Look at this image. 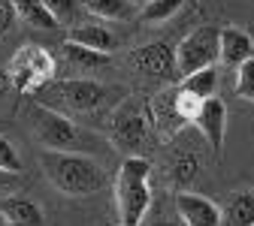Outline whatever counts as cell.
<instances>
[{
  "label": "cell",
  "mask_w": 254,
  "mask_h": 226,
  "mask_svg": "<svg viewBox=\"0 0 254 226\" xmlns=\"http://www.w3.org/2000/svg\"><path fill=\"white\" fill-rule=\"evenodd\" d=\"M176 57H179L182 79L190 76V73H197V70L215 67V63L221 60V27H215V24L194 27L176 45Z\"/></svg>",
  "instance_id": "7"
},
{
  "label": "cell",
  "mask_w": 254,
  "mask_h": 226,
  "mask_svg": "<svg viewBox=\"0 0 254 226\" xmlns=\"http://www.w3.org/2000/svg\"><path fill=\"white\" fill-rule=\"evenodd\" d=\"M43 6L55 15L58 24H79L82 15V0H43Z\"/></svg>",
  "instance_id": "22"
},
{
  "label": "cell",
  "mask_w": 254,
  "mask_h": 226,
  "mask_svg": "<svg viewBox=\"0 0 254 226\" xmlns=\"http://www.w3.org/2000/svg\"><path fill=\"white\" fill-rule=\"evenodd\" d=\"M34 96L49 109L64 112L76 121L82 118L91 127V121H109V115L127 100V88L100 85L94 79H52Z\"/></svg>",
  "instance_id": "1"
},
{
  "label": "cell",
  "mask_w": 254,
  "mask_h": 226,
  "mask_svg": "<svg viewBox=\"0 0 254 226\" xmlns=\"http://www.w3.org/2000/svg\"><path fill=\"white\" fill-rule=\"evenodd\" d=\"M9 90H15V88H12V82H9V73H6V70H0V100H3Z\"/></svg>",
  "instance_id": "28"
},
{
  "label": "cell",
  "mask_w": 254,
  "mask_h": 226,
  "mask_svg": "<svg viewBox=\"0 0 254 226\" xmlns=\"http://www.w3.org/2000/svg\"><path fill=\"white\" fill-rule=\"evenodd\" d=\"M67 40H73L79 45H88V48H97V51H106V54H112L115 45H118V37L112 34L109 27L97 24V21H79V24H73Z\"/></svg>",
  "instance_id": "14"
},
{
  "label": "cell",
  "mask_w": 254,
  "mask_h": 226,
  "mask_svg": "<svg viewBox=\"0 0 254 226\" xmlns=\"http://www.w3.org/2000/svg\"><path fill=\"white\" fill-rule=\"evenodd\" d=\"M64 60H67V67H70L73 73H94V70L109 67V54H106V51L79 45V43H73V40L64 43Z\"/></svg>",
  "instance_id": "15"
},
{
  "label": "cell",
  "mask_w": 254,
  "mask_h": 226,
  "mask_svg": "<svg viewBox=\"0 0 254 226\" xmlns=\"http://www.w3.org/2000/svg\"><path fill=\"white\" fill-rule=\"evenodd\" d=\"M194 178H197V157L188 154V151L176 154V157L170 160V181H173L176 187H188Z\"/></svg>",
  "instance_id": "21"
},
{
  "label": "cell",
  "mask_w": 254,
  "mask_h": 226,
  "mask_svg": "<svg viewBox=\"0 0 254 226\" xmlns=\"http://www.w3.org/2000/svg\"><path fill=\"white\" fill-rule=\"evenodd\" d=\"M236 93L242 100L254 103V57L245 60L242 67H236Z\"/></svg>",
  "instance_id": "25"
},
{
  "label": "cell",
  "mask_w": 254,
  "mask_h": 226,
  "mask_svg": "<svg viewBox=\"0 0 254 226\" xmlns=\"http://www.w3.org/2000/svg\"><path fill=\"white\" fill-rule=\"evenodd\" d=\"M6 73H9V82L18 93H37L52 79H58V60L52 57L49 48L24 43L12 51V57L6 63Z\"/></svg>",
  "instance_id": "5"
},
{
  "label": "cell",
  "mask_w": 254,
  "mask_h": 226,
  "mask_svg": "<svg viewBox=\"0 0 254 226\" xmlns=\"http://www.w3.org/2000/svg\"><path fill=\"white\" fill-rule=\"evenodd\" d=\"M82 6L100 21H130L139 9L133 0H82Z\"/></svg>",
  "instance_id": "16"
},
{
  "label": "cell",
  "mask_w": 254,
  "mask_h": 226,
  "mask_svg": "<svg viewBox=\"0 0 254 226\" xmlns=\"http://www.w3.org/2000/svg\"><path fill=\"white\" fill-rule=\"evenodd\" d=\"M109 139L115 148L127 151V157H139V148L151 142L154 121L148 106H139L133 100H124L112 115H109Z\"/></svg>",
  "instance_id": "6"
},
{
  "label": "cell",
  "mask_w": 254,
  "mask_h": 226,
  "mask_svg": "<svg viewBox=\"0 0 254 226\" xmlns=\"http://www.w3.org/2000/svg\"><path fill=\"white\" fill-rule=\"evenodd\" d=\"M0 226H6V223H3V217H0Z\"/></svg>",
  "instance_id": "30"
},
{
  "label": "cell",
  "mask_w": 254,
  "mask_h": 226,
  "mask_svg": "<svg viewBox=\"0 0 254 226\" xmlns=\"http://www.w3.org/2000/svg\"><path fill=\"white\" fill-rule=\"evenodd\" d=\"M194 127L203 133V139L212 145L215 154L224 151V136H227V106L218 100V96H212V100H206L194 118Z\"/></svg>",
  "instance_id": "11"
},
{
  "label": "cell",
  "mask_w": 254,
  "mask_h": 226,
  "mask_svg": "<svg viewBox=\"0 0 254 226\" xmlns=\"http://www.w3.org/2000/svg\"><path fill=\"white\" fill-rule=\"evenodd\" d=\"M148 112H151V121H154V130L167 139L190 124L182 112V103H179V85H164L154 93V100L148 103Z\"/></svg>",
  "instance_id": "9"
},
{
  "label": "cell",
  "mask_w": 254,
  "mask_h": 226,
  "mask_svg": "<svg viewBox=\"0 0 254 226\" xmlns=\"http://www.w3.org/2000/svg\"><path fill=\"white\" fill-rule=\"evenodd\" d=\"M18 178H21V175H12V172H3V169H0V196L18 193Z\"/></svg>",
  "instance_id": "27"
},
{
  "label": "cell",
  "mask_w": 254,
  "mask_h": 226,
  "mask_svg": "<svg viewBox=\"0 0 254 226\" xmlns=\"http://www.w3.org/2000/svg\"><path fill=\"white\" fill-rule=\"evenodd\" d=\"M254 57V40L242 27H221V63L224 67H242Z\"/></svg>",
  "instance_id": "13"
},
{
  "label": "cell",
  "mask_w": 254,
  "mask_h": 226,
  "mask_svg": "<svg viewBox=\"0 0 254 226\" xmlns=\"http://www.w3.org/2000/svg\"><path fill=\"white\" fill-rule=\"evenodd\" d=\"M139 226H185V223H182V217H179V211H176V202H173V208H170L167 202H157V199H154Z\"/></svg>",
  "instance_id": "23"
},
{
  "label": "cell",
  "mask_w": 254,
  "mask_h": 226,
  "mask_svg": "<svg viewBox=\"0 0 254 226\" xmlns=\"http://www.w3.org/2000/svg\"><path fill=\"white\" fill-rule=\"evenodd\" d=\"M224 226H254V190H239L221 205Z\"/></svg>",
  "instance_id": "17"
},
{
  "label": "cell",
  "mask_w": 254,
  "mask_h": 226,
  "mask_svg": "<svg viewBox=\"0 0 254 226\" xmlns=\"http://www.w3.org/2000/svg\"><path fill=\"white\" fill-rule=\"evenodd\" d=\"M130 63L145 79H154V82H161V85H179L182 82L176 48L167 45V43H148V45L133 48Z\"/></svg>",
  "instance_id": "8"
},
{
  "label": "cell",
  "mask_w": 254,
  "mask_h": 226,
  "mask_svg": "<svg viewBox=\"0 0 254 226\" xmlns=\"http://www.w3.org/2000/svg\"><path fill=\"white\" fill-rule=\"evenodd\" d=\"M185 3H188V0H151L148 6L139 9V15H142V21H148V24H164V21H170L173 15H179Z\"/></svg>",
  "instance_id": "20"
},
{
  "label": "cell",
  "mask_w": 254,
  "mask_h": 226,
  "mask_svg": "<svg viewBox=\"0 0 254 226\" xmlns=\"http://www.w3.org/2000/svg\"><path fill=\"white\" fill-rule=\"evenodd\" d=\"M40 166L49 184L70 199H85L94 196L106 187V172L91 154L79 151H46L40 154Z\"/></svg>",
  "instance_id": "3"
},
{
  "label": "cell",
  "mask_w": 254,
  "mask_h": 226,
  "mask_svg": "<svg viewBox=\"0 0 254 226\" xmlns=\"http://www.w3.org/2000/svg\"><path fill=\"white\" fill-rule=\"evenodd\" d=\"M0 169L3 172H12V175H21L24 172V163H21V154L18 148L0 133Z\"/></svg>",
  "instance_id": "24"
},
{
  "label": "cell",
  "mask_w": 254,
  "mask_h": 226,
  "mask_svg": "<svg viewBox=\"0 0 254 226\" xmlns=\"http://www.w3.org/2000/svg\"><path fill=\"white\" fill-rule=\"evenodd\" d=\"M133 3H136V6L142 9V6H148V3H151V0H133Z\"/></svg>",
  "instance_id": "29"
},
{
  "label": "cell",
  "mask_w": 254,
  "mask_h": 226,
  "mask_svg": "<svg viewBox=\"0 0 254 226\" xmlns=\"http://www.w3.org/2000/svg\"><path fill=\"white\" fill-rule=\"evenodd\" d=\"M154 202L151 193V163L145 157H124L115 175V205L121 226H139Z\"/></svg>",
  "instance_id": "4"
},
{
  "label": "cell",
  "mask_w": 254,
  "mask_h": 226,
  "mask_svg": "<svg viewBox=\"0 0 254 226\" xmlns=\"http://www.w3.org/2000/svg\"><path fill=\"white\" fill-rule=\"evenodd\" d=\"M173 202H176V211H179L185 226H224V211H221V205L200 196V193L179 190Z\"/></svg>",
  "instance_id": "10"
},
{
  "label": "cell",
  "mask_w": 254,
  "mask_h": 226,
  "mask_svg": "<svg viewBox=\"0 0 254 226\" xmlns=\"http://www.w3.org/2000/svg\"><path fill=\"white\" fill-rule=\"evenodd\" d=\"M179 88L190 96H197V100H212V96H218V67H206V70H197L190 73L179 82Z\"/></svg>",
  "instance_id": "18"
},
{
  "label": "cell",
  "mask_w": 254,
  "mask_h": 226,
  "mask_svg": "<svg viewBox=\"0 0 254 226\" xmlns=\"http://www.w3.org/2000/svg\"><path fill=\"white\" fill-rule=\"evenodd\" d=\"M34 139L46 148V151H79V154H100L103 151V139L91 130L82 127L76 118L49 109L40 100H30L21 109Z\"/></svg>",
  "instance_id": "2"
},
{
  "label": "cell",
  "mask_w": 254,
  "mask_h": 226,
  "mask_svg": "<svg viewBox=\"0 0 254 226\" xmlns=\"http://www.w3.org/2000/svg\"><path fill=\"white\" fill-rule=\"evenodd\" d=\"M0 217L6 226H46V214L43 208L21 193H9V196H0Z\"/></svg>",
  "instance_id": "12"
},
{
  "label": "cell",
  "mask_w": 254,
  "mask_h": 226,
  "mask_svg": "<svg viewBox=\"0 0 254 226\" xmlns=\"http://www.w3.org/2000/svg\"><path fill=\"white\" fill-rule=\"evenodd\" d=\"M15 21H18L15 3H12V0H0V40H6L15 30Z\"/></svg>",
  "instance_id": "26"
},
{
  "label": "cell",
  "mask_w": 254,
  "mask_h": 226,
  "mask_svg": "<svg viewBox=\"0 0 254 226\" xmlns=\"http://www.w3.org/2000/svg\"><path fill=\"white\" fill-rule=\"evenodd\" d=\"M12 3H15L18 18H21L24 24H30V27H43V30L61 27V24L55 21V15L43 6V0H12Z\"/></svg>",
  "instance_id": "19"
}]
</instances>
